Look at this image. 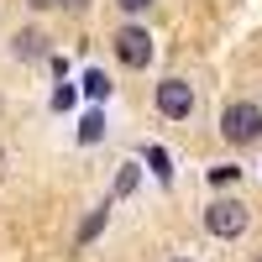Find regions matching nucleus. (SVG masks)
Listing matches in <instances>:
<instances>
[{"label": "nucleus", "mask_w": 262, "mask_h": 262, "mask_svg": "<svg viewBox=\"0 0 262 262\" xmlns=\"http://www.w3.org/2000/svg\"><path fill=\"white\" fill-rule=\"evenodd\" d=\"M247 221H252V215H247L242 200H210V205H205V231H210V236H221V242L242 236Z\"/></svg>", "instance_id": "nucleus-2"}, {"label": "nucleus", "mask_w": 262, "mask_h": 262, "mask_svg": "<svg viewBox=\"0 0 262 262\" xmlns=\"http://www.w3.org/2000/svg\"><path fill=\"white\" fill-rule=\"evenodd\" d=\"M131 189H137V168H126L121 179H116V194H131Z\"/></svg>", "instance_id": "nucleus-12"}, {"label": "nucleus", "mask_w": 262, "mask_h": 262, "mask_svg": "<svg viewBox=\"0 0 262 262\" xmlns=\"http://www.w3.org/2000/svg\"><path fill=\"white\" fill-rule=\"evenodd\" d=\"M32 11H48V6H63V0H27Z\"/></svg>", "instance_id": "nucleus-14"}, {"label": "nucleus", "mask_w": 262, "mask_h": 262, "mask_svg": "<svg viewBox=\"0 0 262 262\" xmlns=\"http://www.w3.org/2000/svg\"><path fill=\"white\" fill-rule=\"evenodd\" d=\"M100 137H105V116H100V111H90V116L79 121V142H100Z\"/></svg>", "instance_id": "nucleus-6"}, {"label": "nucleus", "mask_w": 262, "mask_h": 262, "mask_svg": "<svg viewBox=\"0 0 262 262\" xmlns=\"http://www.w3.org/2000/svg\"><path fill=\"white\" fill-rule=\"evenodd\" d=\"M236 173H242V168H231V163H215V168H210V184H221V189H226V184H236Z\"/></svg>", "instance_id": "nucleus-10"}, {"label": "nucleus", "mask_w": 262, "mask_h": 262, "mask_svg": "<svg viewBox=\"0 0 262 262\" xmlns=\"http://www.w3.org/2000/svg\"><path fill=\"white\" fill-rule=\"evenodd\" d=\"M42 53H48V37H42V32H16L11 37V58H21V63H32V58H42Z\"/></svg>", "instance_id": "nucleus-5"}, {"label": "nucleus", "mask_w": 262, "mask_h": 262, "mask_svg": "<svg viewBox=\"0 0 262 262\" xmlns=\"http://www.w3.org/2000/svg\"><path fill=\"white\" fill-rule=\"evenodd\" d=\"M63 6H69V11H84V6H90V0H63Z\"/></svg>", "instance_id": "nucleus-15"}, {"label": "nucleus", "mask_w": 262, "mask_h": 262, "mask_svg": "<svg viewBox=\"0 0 262 262\" xmlns=\"http://www.w3.org/2000/svg\"><path fill=\"white\" fill-rule=\"evenodd\" d=\"M84 95H90V100H105V95H111V79H105L100 69H90V74H84Z\"/></svg>", "instance_id": "nucleus-7"}, {"label": "nucleus", "mask_w": 262, "mask_h": 262, "mask_svg": "<svg viewBox=\"0 0 262 262\" xmlns=\"http://www.w3.org/2000/svg\"><path fill=\"white\" fill-rule=\"evenodd\" d=\"M100 231H105V210H90V221L79 226V247H90V242H95Z\"/></svg>", "instance_id": "nucleus-8"}, {"label": "nucleus", "mask_w": 262, "mask_h": 262, "mask_svg": "<svg viewBox=\"0 0 262 262\" xmlns=\"http://www.w3.org/2000/svg\"><path fill=\"white\" fill-rule=\"evenodd\" d=\"M116 6H121V11H131V16H142V11L152 6V0H116Z\"/></svg>", "instance_id": "nucleus-13"}, {"label": "nucleus", "mask_w": 262, "mask_h": 262, "mask_svg": "<svg viewBox=\"0 0 262 262\" xmlns=\"http://www.w3.org/2000/svg\"><path fill=\"white\" fill-rule=\"evenodd\" d=\"M221 137H226L231 147H252V142L262 137V111H257L252 100L226 105V116H221Z\"/></svg>", "instance_id": "nucleus-1"}, {"label": "nucleus", "mask_w": 262, "mask_h": 262, "mask_svg": "<svg viewBox=\"0 0 262 262\" xmlns=\"http://www.w3.org/2000/svg\"><path fill=\"white\" fill-rule=\"evenodd\" d=\"M173 262H189V257H173Z\"/></svg>", "instance_id": "nucleus-16"}, {"label": "nucleus", "mask_w": 262, "mask_h": 262, "mask_svg": "<svg viewBox=\"0 0 262 262\" xmlns=\"http://www.w3.org/2000/svg\"><path fill=\"white\" fill-rule=\"evenodd\" d=\"M147 168H152V173H158V179H163V184L173 179V168H168V152H163V147H147Z\"/></svg>", "instance_id": "nucleus-9"}, {"label": "nucleus", "mask_w": 262, "mask_h": 262, "mask_svg": "<svg viewBox=\"0 0 262 262\" xmlns=\"http://www.w3.org/2000/svg\"><path fill=\"white\" fill-rule=\"evenodd\" d=\"M189 111H194V84H184V79H163V84H158V116L184 121Z\"/></svg>", "instance_id": "nucleus-4"}, {"label": "nucleus", "mask_w": 262, "mask_h": 262, "mask_svg": "<svg viewBox=\"0 0 262 262\" xmlns=\"http://www.w3.org/2000/svg\"><path fill=\"white\" fill-rule=\"evenodd\" d=\"M116 58L126 69H147L152 63V32L147 27H121L116 32Z\"/></svg>", "instance_id": "nucleus-3"}, {"label": "nucleus", "mask_w": 262, "mask_h": 262, "mask_svg": "<svg viewBox=\"0 0 262 262\" xmlns=\"http://www.w3.org/2000/svg\"><path fill=\"white\" fill-rule=\"evenodd\" d=\"M69 105H74V84H58L53 90V111H69Z\"/></svg>", "instance_id": "nucleus-11"}]
</instances>
